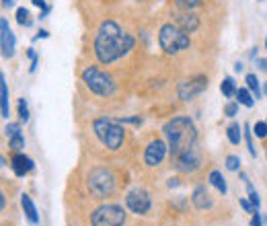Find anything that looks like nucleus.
<instances>
[{
  "label": "nucleus",
  "instance_id": "nucleus-1",
  "mask_svg": "<svg viewBox=\"0 0 267 226\" xmlns=\"http://www.w3.org/2000/svg\"><path fill=\"white\" fill-rule=\"evenodd\" d=\"M134 47V37L124 33L115 21H103L95 37V56L101 64H111L124 58Z\"/></svg>",
  "mask_w": 267,
  "mask_h": 226
},
{
  "label": "nucleus",
  "instance_id": "nucleus-2",
  "mask_svg": "<svg viewBox=\"0 0 267 226\" xmlns=\"http://www.w3.org/2000/svg\"><path fill=\"white\" fill-rule=\"evenodd\" d=\"M162 132H164V138H166V146H168L171 155L175 159L179 155H183L185 150L196 146L198 132H196V125L189 117H173L171 121L164 123Z\"/></svg>",
  "mask_w": 267,
  "mask_h": 226
},
{
  "label": "nucleus",
  "instance_id": "nucleus-3",
  "mask_svg": "<svg viewBox=\"0 0 267 226\" xmlns=\"http://www.w3.org/2000/svg\"><path fill=\"white\" fill-rule=\"evenodd\" d=\"M93 130H95V134H97V138L101 140V144H105L109 150H117V148H122L126 134H124V128H122L115 119L99 117V119H95Z\"/></svg>",
  "mask_w": 267,
  "mask_h": 226
},
{
  "label": "nucleus",
  "instance_id": "nucleus-4",
  "mask_svg": "<svg viewBox=\"0 0 267 226\" xmlns=\"http://www.w3.org/2000/svg\"><path fill=\"white\" fill-rule=\"evenodd\" d=\"M158 43L166 54H177V52L189 47V37L179 25L166 23L158 31Z\"/></svg>",
  "mask_w": 267,
  "mask_h": 226
},
{
  "label": "nucleus",
  "instance_id": "nucleus-5",
  "mask_svg": "<svg viewBox=\"0 0 267 226\" xmlns=\"http://www.w3.org/2000/svg\"><path fill=\"white\" fill-rule=\"evenodd\" d=\"M82 83L91 89L95 95H101V97H109L115 93V83L113 79L109 77L107 72L99 70L97 66H91L82 72Z\"/></svg>",
  "mask_w": 267,
  "mask_h": 226
},
{
  "label": "nucleus",
  "instance_id": "nucleus-6",
  "mask_svg": "<svg viewBox=\"0 0 267 226\" xmlns=\"http://www.w3.org/2000/svg\"><path fill=\"white\" fill-rule=\"evenodd\" d=\"M91 222H93V226H124L126 212L117 204H105L93 212Z\"/></svg>",
  "mask_w": 267,
  "mask_h": 226
},
{
  "label": "nucleus",
  "instance_id": "nucleus-7",
  "mask_svg": "<svg viewBox=\"0 0 267 226\" xmlns=\"http://www.w3.org/2000/svg\"><path fill=\"white\" fill-rule=\"evenodd\" d=\"M115 187V181H113V175L111 171L107 169H93L91 175H88V189L95 197H105L113 191Z\"/></svg>",
  "mask_w": 267,
  "mask_h": 226
},
{
  "label": "nucleus",
  "instance_id": "nucleus-8",
  "mask_svg": "<svg viewBox=\"0 0 267 226\" xmlns=\"http://www.w3.org/2000/svg\"><path fill=\"white\" fill-rule=\"evenodd\" d=\"M126 204L128 208L134 212V214H146L150 210V195L144 191V189H132L128 195H126Z\"/></svg>",
  "mask_w": 267,
  "mask_h": 226
},
{
  "label": "nucleus",
  "instance_id": "nucleus-9",
  "mask_svg": "<svg viewBox=\"0 0 267 226\" xmlns=\"http://www.w3.org/2000/svg\"><path fill=\"white\" fill-rule=\"evenodd\" d=\"M166 148H168V146H166L162 140H152V142L148 144V148H146V153H144V163H146L148 167L160 165L162 159H164V155H166Z\"/></svg>",
  "mask_w": 267,
  "mask_h": 226
},
{
  "label": "nucleus",
  "instance_id": "nucleus-10",
  "mask_svg": "<svg viewBox=\"0 0 267 226\" xmlns=\"http://www.w3.org/2000/svg\"><path fill=\"white\" fill-rule=\"evenodd\" d=\"M200 165H202V161H200V155H198L196 146L177 157V169L183 171V173H193V171L200 169Z\"/></svg>",
  "mask_w": 267,
  "mask_h": 226
},
{
  "label": "nucleus",
  "instance_id": "nucleus-11",
  "mask_svg": "<svg viewBox=\"0 0 267 226\" xmlns=\"http://www.w3.org/2000/svg\"><path fill=\"white\" fill-rule=\"evenodd\" d=\"M0 47H3V56L5 58H13L15 56V35L11 31L7 19H0Z\"/></svg>",
  "mask_w": 267,
  "mask_h": 226
},
{
  "label": "nucleus",
  "instance_id": "nucleus-12",
  "mask_svg": "<svg viewBox=\"0 0 267 226\" xmlns=\"http://www.w3.org/2000/svg\"><path fill=\"white\" fill-rule=\"evenodd\" d=\"M206 87H208V79H206V77L191 79V81H187V83H183V85L179 87V97H181L183 101H189V99H193L196 95H200Z\"/></svg>",
  "mask_w": 267,
  "mask_h": 226
},
{
  "label": "nucleus",
  "instance_id": "nucleus-13",
  "mask_svg": "<svg viewBox=\"0 0 267 226\" xmlns=\"http://www.w3.org/2000/svg\"><path fill=\"white\" fill-rule=\"evenodd\" d=\"M177 25H179L185 33H193L198 27H200V21H198V17L193 15V13H179L177 15Z\"/></svg>",
  "mask_w": 267,
  "mask_h": 226
},
{
  "label": "nucleus",
  "instance_id": "nucleus-14",
  "mask_svg": "<svg viewBox=\"0 0 267 226\" xmlns=\"http://www.w3.org/2000/svg\"><path fill=\"white\" fill-rule=\"evenodd\" d=\"M33 169V161L29 159V157H25V155H15L13 157V171H15V175H19V177H23L25 173H29Z\"/></svg>",
  "mask_w": 267,
  "mask_h": 226
},
{
  "label": "nucleus",
  "instance_id": "nucleus-15",
  "mask_svg": "<svg viewBox=\"0 0 267 226\" xmlns=\"http://www.w3.org/2000/svg\"><path fill=\"white\" fill-rule=\"evenodd\" d=\"M191 199H193V206H196V208H200V210H206V208H210V206H212V202H210V195H208L206 187H196V189H193Z\"/></svg>",
  "mask_w": 267,
  "mask_h": 226
},
{
  "label": "nucleus",
  "instance_id": "nucleus-16",
  "mask_svg": "<svg viewBox=\"0 0 267 226\" xmlns=\"http://www.w3.org/2000/svg\"><path fill=\"white\" fill-rule=\"evenodd\" d=\"M0 109H3V117H9V87H7V77H0Z\"/></svg>",
  "mask_w": 267,
  "mask_h": 226
},
{
  "label": "nucleus",
  "instance_id": "nucleus-17",
  "mask_svg": "<svg viewBox=\"0 0 267 226\" xmlns=\"http://www.w3.org/2000/svg\"><path fill=\"white\" fill-rule=\"evenodd\" d=\"M21 206H23V210H25L27 220H29L31 224H37V222H39V216H37L35 204L31 202V197H29V195H23V197H21Z\"/></svg>",
  "mask_w": 267,
  "mask_h": 226
},
{
  "label": "nucleus",
  "instance_id": "nucleus-18",
  "mask_svg": "<svg viewBox=\"0 0 267 226\" xmlns=\"http://www.w3.org/2000/svg\"><path fill=\"white\" fill-rule=\"evenodd\" d=\"M240 125L238 123H230L228 125V130H226V134H228V140H230V144H240Z\"/></svg>",
  "mask_w": 267,
  "mask_h": 226
},
{
  "label": "nucleus",
  "instance_id": "nucleus-19",
  "mask_svg": "<svg viewBox=\"0 0 267 226\" xmlns=\"http://www.w3.org/2000/svg\"><path fill=\"white\" fill-rule=\"evenodd\" d=\"M210 181H212V185H214L220 193H226V181H224V177H222L218 171H212V173H210Z\"/></svg>",
  "mask_w": 267,
  "mask_h": 226
},
{
  "label": "nucleus",
  "instance_id": "nucleus-20",
  "mask_svg": "<svg viewBox=\"0 0 267 226\" xmlns=\"http://www.w3.org/2000/svg\"><path fill=\"white\" fill-rule=\"evenodd\" d=\"M220 91H222V95L224 97H232V95H236V87H234V81L228 77V79H224L222 81V85H220Z\"/></svg>",
  "mask_w": 267,
  "mask_h": 226
},
{
  "label": "nucleus",
  "instance_id": "nucleus-21",
  "mask_svg": "<svg viewBox=\"0 0 267 226\" xmlns=\"http://www.w3.org/2000/svg\"><path fill=\"white\" fill-rule=\"evenodd\" d=\"M236 97H238V103L245 105V107H253V105H255L253 95L249 93V89H238V91H236Z\"/></svg>",
  "mask_w": 267,
  "mask_h": 226
},
{
  "label": "nucleus",
  "instance_id": "nucleus-22",
  "mask_svg": "<svg viewBox=\"0 0 267 226\" xmlns=\"http://www.w3.org/2000/svg\"><path fill=\"white\" fill-rule=\"evenodd\" d=\"M247 89L249 91H253V95H255V99H259L261 97V93H259V81H257V77L255 74H247Z\"/></svg>",
  "mask_w": 267,
  "mask_h": 226
},
{
  "label": "nucleus",
  "instance_id": "nucleus-23",
  "mask_svg": "<svg viewBox=\"0 0 267 226\" xmlns=\"http://www.w3.org/2000/svg\"><path fill=\"white\" fill-rule=\"evenodd\" d=\"M17 21H19V25H25V27H29V25H31V19H29V11H27L25 7L17 9Z\"/></svg>",
  "mask_w": 267,
  "mask_h": 226
},
{
  "label": "nucleus",
  "instance_id": "nucleus-24",
  "mask_svg": "<svg viewBox=\"0 0 267 226\" xmlns=\"http://www.w3.org/2000/svg\"><path fill=\"white\" fill-rule=\"evenodd\" d=\"M175 3H177V7L183 9V11H191V9H196L200 5V0H175Z\"/></svg>",
  "mask_w": 267,
  "mask_h": 226
},
{
  "label": "nucleus",
  "instance_id": "nucleus-25",
  "mask_svg": "<svg viewBox=\"0 0 267 226\" xmlns=\"http://www.w3.org/2000/svg\"><path fill=\"white\" fill-rule=\"evenodd\" d=\"M19 117H21L23 121L29 119V107H27V101H25V99L19 101Z\"/></svg>",
  "mask_w": 267,
  "mask_h": 226
},
{
  "label": "nucleus",
  "instance_id": "nucleus-26",
  "mask_svg": "<svg viewBox=\"0 0 267 226\" xmlns=\"http://www.w3.org/2000/svg\"><path fill=\"white\" fill-rule=\"evenodd\" d=\"M238 167H240V159L234 157V155H230V157L226 159V169H228V171H236Z\"/></svg>",
  "mask_w": 267,
  "mask_h": 226
},
{
  "label": "nucleus",
  "instance_id": "nucleus-27",
  "mask_svg": "<svg viewBox=\"0 0 267 226\" xmlns=\"http://www.w3.org/2000/svg\"><path fill=\"white\" fill-rule=\"evenodd\" d=\"M255 136L257 138H265L267 136V121H257L255 123Z\"/></svg>",
  "mask_w": 267,
  "mask_h": 226
},
{
  "label": "nucleus",
  "instance_id": "nucleus-28",
  "mask_svg": "<svg viewBox=\"0 0 267 226\" xmlns=\"http://www.w3.org/2000/svg\"><path fill=\"white\" fill-rule=\"evenodd\" d=\"M23 144H25V140H23V136H21V134L11 138V148H13V150H17V153H19V150L23 148Z\"/></svg>",
  "mask_w": 267,
  "mask_h": 226
},
{
  "label": "nucleus",
  "instance_id": "nucleus-29",
  "mask_svg": "<svg viewBox=\"0 0 267 226\" xmlns=\"http://www.w3.org/2000/svg\"><path fill=\"white\" fill-rule=\"evenodd\" d=\"M5 132H7V136H9V138L19 136V134H21V125H19V123H9V125L5 128Z\"/></svg>",
  "mask_w": 267,
  "mask_h": 226
},
{
  "label": "nucleus",
  "instance_id": "nucleus-30",
  "mask_svg": "<svg viewBox=\"0 0 267 226\" xmlns=\"http://www.w3.org/2000/svg\"><path fill=\"white\" fill-rule=\"evenodd\" d=\"M251 128L249 125H245V132H247V146H249V153L255 157V146H253V138H251V132H249Z\"/></svg>",
  "mask_w": 267,
  "mask_h": 226
},
{
  "label": "nucleus",
  "instance_id": "nucleus-31",
  "mask_svg": "<svg viewBox=\"0 0 267 226\" xmlns=\"http://www.w3.org/2000/svg\"><path fill=\"white\" fill-rule=\"evenodd\" d=\"M236 111H238V105H236V103H228V105H226V109H224V113H226L228 117H234V115H236Z\"/></svg>",
  "mask_w": 267,
  "mask_h": 226
},
{
  "label": "nucleus",
  "instance_id": "nucleus-32",
  "mask_svg": "<svg viewBox=\"0 0 267 226\" xmlns=\"http://www.w3.org/2000/svg\"><path fill=\"white\" fill-rule=\"evenodd\" d=\"M249 197H251V204H253V208H259V195H257L253 189L249 191Z\"/></svg>",
  "mask_w": 267,
  "mask_h": 226
},
{
  "label": "nucleus",
  "instance_id": "nucleus-33",
  "mask_svg": "<svg viewBox=\"0 0 267 226\" xmlns=\"http://www.w3.org/2000/svg\"><path fill=\"white\" fill-rule=\"evenodd\" d=\"M263 224V220H261V214H257L255 212V216L251 218V226H261Z\"/></svg>",
  "mask_w": 267,
  "mask_h": 226
},
{
  "label": "nucleus",
  "instance_id": "nucleus-34",
  "mask_svg": "<svg viewBox=\"0 0 267 226\" xmlns=\"http://www.w3.org/2000/svg\"><path fill=\"white\" fill-rule=\"evenodd\" d=\"M259 68H261L263 72H267V60H259Z\"/></svg>",
  "mask_w": 267,
  "mask_h": 226
},
{
  "label": "nucleus",
  "instance_id": "nucleus-35",
  "mask_svg": "<svg viewBox=\"0 0 267 226\" xmlns=\"http://www.w3.org/2000/svg\"><path fill=\"white\" fill-rule=\"evenodd\" d=\"M47 35H50V33H47V31H39V35H37V37H35V39H41V37H43V39H45V37H47Z\"/></svg>",
  "mask_w": 267,
  "mask_h": 226
},
{
  "label": "nucleus",
  "instance_id": "nucleus-36",
  "mask_svg": "<svg viewBox=\"0 0 267 226\" xmlns=\"http://www.w3.org/2000/svg\"><path fill=\"white\" fill-rule=\"evenodd\" d=\"M3 5H5V7H13L15 0H3Z\"/></svg>",
  "mask_w": 267,
  "mask_h": 226
},
{
  "label": "nucleus",
  "instance_id": "nucleus-37",
  "mask_svg": "<svg viewBox=\"0 0 267 226\" xmlns=\"http://www.w3.org/2000/svg\"><path fill=\"white\" fill-rule=\"evenodd\" d=\"M240 204H242V208H245V210H253V208H251V204H249V202H245V199H242V202H240Z\"/></svg>",
  "mask_w": 267,
  "mask_h": 226
},
{
  "label": "nucleus",
  "instance_id": "nucleus-38",
  "mask_svg": "<svg viewBox=\"0 0 267 226\" xmlns=\"http://www.w3.org/2000/svg\"><path fill=\"white\" fill-rule=\"evenodd\" d=\"M234 70H236V72H240V70H242V64H240V62H236V64H234Z\"/></svg>",
  "mask_w": 267,
  "mask_h": 226
},
{
  "label": "nucleus",
  "instance_id": "nucleus-39",
  "mask_svg": "<svg viewBox=\"0 0 267 226\" xmlns=\"http://www.w3.org/2000/svg\"><path fill=\"white\" fill-rule=\"evenodd\" d=\"M263 93H265V95H267V83H265V87H263Z\"/></svg>",
  "mask_w": 267,
  "mask_h": 226
},
{
  "label": "nucleus",
  "instance_id": "nucleus-40",
  "mask_svg": "<svg viewBox=\"0 0 267 226\" xmlns=\"http://www.w3.org/2000/svg\"><path fill=\"white\" fill-rule=\"evenodd\" d=\"M265 47H267V37H265Z\"/></svg>",
  "mask_w": 267,
  "mask_h": 226
}]
</instances>
